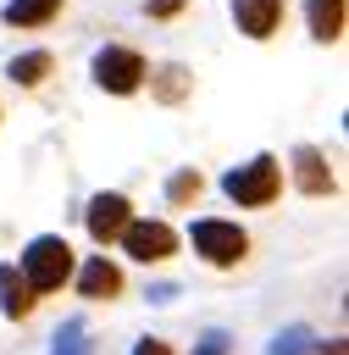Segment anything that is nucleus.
<instances>
[{
	"instance_id": "f257e3e1",
	"label": "nucleus",
	"mask_w": 349,
	"mask_h": 355,
	"mask_svg": "<svg viewBox=\"0 0 349 355\" xmlns=\"http://www.w3.org/2000/svg\"><path fill=\"white\" fill-rule=\"evenodd\" d=\"M22 277L33 294H55L66 277H72V244L61 233H39L28 250H22Z\"/></svg>"
},
{
	"instance_id": "f03ea898",
	"label": "nucleus",
	"mask_w": 349,
	"mask_h": 355,
	"mask_svg": "<svg viewBox=\"0 0 349 355\" xmlns=\"http://www.w3.org/2000/svg\"><path fill=\"white\" fill-rule=\"evenodd\" d=\"M222 189H227V200H238V205H271L277 189H283V161H277V155H255L249 166H233V172L222 178Z\"/></svg>"
},
{
	"instance_id": "7ed1b4c3",
	"label": "nucleus",
	"mask_w": 349,
	"mask_h": 355,
	"mask_svg": "<svg viewBox=\"0 0 349 355\" xmlns=\"http://www.w3.org/2000/svg\"><path fill=\"white\" fill-rule=\"evenodd\" d=\"M188 239H194V255H205L211 266H238V261L249 255V239H244L238 222H216V216H205V222L188 227Z\"/></svg>"
},
{
	"instance_id": "20e7f679",
	"label": "nucleus",
	"mask_w": 349,
	"mask_h": 355,
	"mask_svg": "<svg viewBox=\"0 0 349 355\" xmlns=\"http://www.w3.org/2000/svg\"><path fill=\"white\" fill-rule=\"evenodd\" d=\"M144 78H150V67H144V55L127 50V44H105V50L94 55V83H100L105 94H133Z\"/></svg>"
},
{
	"instance_id": "39448f33",
	"label": "nucleus",
	"mask_w": 349,
	"mask_h": 355,
	"mask_svg": "<svg viewBox=\"0 0 349 355\" xmlns=\"http://www.w3.org/2000/svg\"><path fill=\"white\" fill-rule=\"evenodd\" d=\"M116 239H122V250H127L133 261H144V266H155V261H166V255L177 250V233H172L166 222H133V216H127V227H122Z\"/></svg>"
},
{
	"instance_id": "423d86ee",
	"label": "nucleus",
	"mask_w": 349,
	"mask_h": 355,
	"mask_svg": "<svg viewBox=\"0 0 349 355\" xmlns=\"http://www.w3.org/2000/svg\"><path fill=\"white\" fill-rule=\"evenodd\" d=\"M127 216H133L127 194H94V200H89V211H83V222H89V239H94V244H111V239L127 227Z\"/></svg>"
},
{
	"instance_id": "0eeeda50",
	"label": "nucleus",
	"mask_w": 349,
	"mask_h": 355,
	"mask_svg": "<svg viewBox=\"0 0 349 355\" xmlns=\"http://www.w3.org/2000/svg\"><path fill=\"white\" fill-rule=\"evenodd\" d=\"M233 17H238V33L271 39L277 22H283V0H233Z\"/></svg>"
},
{
	"instance_id": "6e6552de",
	"label": "nucleus",
	"mask_w": 349,
	"mask_h": 355,
	"mask_svg": "<svg viewBox=\"0 0 349 355\" xmlns=\"http://www.w3.org/2000/svg\"><path fill=\"white\" fill-rule=\"evenodd\" d=\"M294 183H299L305 194H332V166H327V155L310 150V144H299V150H294Z\"/></svg>"
},
{
	"instance_id": "1a4fd4ad",
	"label": "nucleus",
	"mask_w": 349,
	"mask_h": 355,
	"mask_svg": "<svg viewBox=\"0 0 349 355\" xmlns=\"http://www.w3.org/2000/svg\"><path fill=\"white\" fill-rule=\"evenodd\" d=\"M78 294H83V300H116V294H122V272H116L105 255H94V261L78 272Z\"/></svg>"
},
{
	"instance_id": "9d476101",
	"label": "nucleus",
	"mask_w": 349,
	"mask_h": 355,
	"mask_svg": "<svg viewBox=\"0 0 349 355\" xmlns=\"http://www.w3.org/2000/svg\"><path fill=\"white\" fill-rule=\"evenodd\" d=\"M0 305H6V316H11V322L33 311V288H28V277H22L17 266H0Z\"/></svg>"
},
{
	"instance_id": "9b49d317",
	"label": "nucleus",
	"mask_w": 349,
	"mask_h": 355,
	"mask_svg": "<svg viewBox=\"0 0 349 355\" xmlns=\"http://www.w3.org/2000/svg\"><path fill=\"white\" fill-rule=\"evenodd\" d=\"M61 11V0H6V28H44Z\"/></svg>"
},
{
	"instance_id": "f8f14e48",
	"label": "nucleus",
	"mask_w": 349,
	"mask_h": 355,
	"mask_svg": "<svg viewBox=\"0 0 349 355\" xmlns=\"http://www.w3.org/2000/svg\"><path fill=\"white\" fill-rule=\"evenodd\" d=\"M6 78L22 83V89L44 83V78H50V50H22V55H11V61H6Z\"/></svg>"
},
{
	"instance_id": "ddd939ff",
	"label": "nucleus",
	"mask_w": 349,
	"mask_h": 355,
	"mask_svg": "<svg viewBox=\"0 0 349 355\" xmlns=\"http://www.w3.org/2000/svg\"><path fill=\"white\" fill-rule=\"evenodd\" d=\"M310 33L327 44L343 33V0H310Z\"/></svg>"
},
{
	"instance_id": "4468645a",
	"label": "nucleus",
	"mask_w": 349,
	"mask_h": 355,
	"mask_svg": "<svg viewBox=\"0 0 349 355\" xmlns=\"http://www.w3.org/2000/svg\"><path fill=\"white\" fill-rule=\"evenodd\" d=\"M199 189H205V178H199L194 166H183V172H172L166 200H172V205H188V200H199Z\"/></svg>"
},
{
	"instance_id": "2eb2a0df",
	"label": "nucleus",
	"mask_w": 349,
	"mask_h": 355,
	"mask_svg": "<svg viewBox=\"0 0 349 355\" xmlns=\"http://www.w3.org/2000/svg\"><path fill=\"white\" fill-rule=\"evenodd\" d=\"M155 94H161V100H183V94H188V72H183V67H161V72H155Z\"/></svg>"
},
{
	"instance_id": "dca6fc26",
	"label": "nucleus",
	"mask_w": 349,
	"mask_h": 355,
	"mask_svg": "<svg viewBox=\"0 0 349 355\" xmlns=\"http://www.w3.org/2000/svg\"><path fill=\"white\" fill-rule=\"evenodd\" d=\"M50 355H89V344H83V322H78V316L55 333V349H50Z\"/></svg>"
},
{
	"instance_id": "f3484780",
	"label": "nucleus",
	"mask_w": 349,
	"mask_h": 355,
	"mask_svg": "<svg viewBox=\"0 0 349 355\" xmlns=\"http://www.w3.org/2000/svg\"><path fill=\"white\" fill-rule=\"evenodd\" d=\"M310 344V333L305 327H288V333H277V344H271V355H299Z\"/></svg>"
},
{
	"instance_id": "a211bd4d",
	"label": "nucleus",
	"mask_w": 349,
	"mask_h": 355,
	"mask_svg": "<svg viewBox=\"0 0 349 355\" xmlns=\"http://www.w3.org/2000/svg\"><path fill=\"white\" fill-rule=\"evenodd\" d=\"M194 355H227V333H222V327H211V333L199 338V349H194Z\"/></svg>"
},
{
	"instance_id": "6ab92c4d",
	"label": "nucleus",
	"mask_w": 349,
	"mask_h": 355,
	"mask_svg": "<svg viewBox=\"0 0 349 355\" xmlns=\"http://www.w3.org/2000/svg\"><path fill=\"white\" fill-rule=\"evenodd\" d=\"M133 355H172V344H166V338H138Z\"/></svg>"
},
{
	"instance_id": "aec40b11",
	"label": "nucleus",
	"mask_w": 349,
	"mask_h": 355,
	"mask_svg": "<svg viewBox=\"0 0 349 355\" xmlns=\"http://www.w3.org/2000/svg\"><path fill=\"white\" fill-rule=\"evenodd\" d=\"M177 11H183V0H155L150 6V17H177Z\"/></svg>"
}]
</instances>
